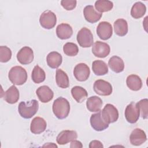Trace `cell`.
Returning <instances> with one entry per match:
<instances>
[{
  "mask_svg": "<svg viewBox=\"0 0 148 148\" xmlns=\"http://www.w3.org/2000/svg\"><path fill=\"white\" fill-rule=\"evenodd\" d=\"M71 94L74 99L78 103L83 102L88 96L87 91L81 86H75L71 89Z\"/></svg>",
  "mask_w": 148,
  "mask_h": 148,
  "instance_id": "83f0119b",
  "label": "cell"
},
{
  "mask_svg": "<svg viewBox=\"0 0 148 148\" xmlns=\"http://www.w3.org/2000/svg\"><path fill=\"white\" fill-rule=\"evenodd\" d=\"M110 51L109 45L101 41L95 42L92 47V54L99 58H105L107 57Z\"/></svg>",
  "mask_w": 148,
  "mask_h": 148,
  "instance_id": "7c38bea8",
  "label": "cell"
},
{
  "mask_svg": "<svg viewBox=\"0 0 148 148\" xmlns=\"http://www.w3.org/2000/svg\"><path fill=\"white\" fill-rule=\"evenodd\" d=\"M102 103V101L99 97L95 95L91 96L87 100V109L91 112H98L101 110Z\"/></svg>",
  "mask_w": 148,
  "mask_h": 148,
  "instance_id": "7402d4cb",
  "label": "cell"
},
{
  "mask_svg": "<svg viewBox=\"0 0 148 148\" xmlns=\"http://www.w3.org/2000/svg\"><path fill=\"white\" fill-rule=\"evenodd\" d=\"M19 96L18 90L14 85L10 86L3 94L5 101L10 104L16 103L19 99Z\"/></svg>",
  "mask_w": 148,
  "mask_h": 148,
  "instance_id": "ffe728a7",
  "label": "cell"
},
{
  "mask_svg": "<svg viewBox=\"0 0 148 148\" xmlns=\"http://www.w3.org/2000/svg\"><path fill=\"white\" fill-rule=\"evenodd\" d=\"M108 65L112 71L115 73H120L123 72L124 69L123 60L117 56H113L109 59Z\"/></svg>",
  "mask_w": 148,
  "mask_h": 148,
  "instance_id": "603a6c76",
  "label": "cell"
},
{
  "mask_svg": "<svg viewBox=\"0 0 148 148\" xmlns=\"http://www.w3.org/2000/svg\"><path fill=\"white\" fill-rule=\"evenodd\" d=\"M8 77L14 84L20 86L24 84L27 80V73L24 68L20 66L12 67L9 72Z\"/></svg>",
  "mask_w": 148,
  "mask_h": 148,
  "instance_id": "3957f363",
  "label": "cell"
},
{
  "mask_svg": "<svg viewBox=\"0 0 148 148\" xmlns=\"http://www.w3.org/2000/svg\"><path fill=\"white\" fill-rule=\"evenodd\" d=\"M79 45L84 48L90 47L93 44V35L87 28H82L77 33L76 36Z\"/></svg>",
  "mask_w": 148,
  "mask_h": 148,
  "instance_id": "277c9868",
  "label": "cell"
},
{
  "mask_svg": "<svg viewBox=\"0 0 148 148\" xmlns=\"http://www.w3.org/2000/svg\"><path fill=\"white\" fill-rule=\"evenodd\" d=\"M92 69L95 75L102 76L108 73V67L106 64L102 60H95L92 64Z\"/></svg>",
  "mask_w": 148,
  "mask_h": 148,
  "instance_id": "4316f807",
  "label": "cell"
},
{
  "mask_svg": "<svg viewBox=\"0 0 148 148\" xmlns=\"http://www.w3.org/2000/svg\"><path fill=\"white\" fill-rule=\"evenodd\" d=\"M46 61L50 68L56 69L58 68L62 64V57L59 53L57 51H51L47 56Z\"/></svg>",
  "mask_w": 148,
  "mask_h": 148,
  "instance_id": "44dd1931",
  "label": "cell"
},
{
  "mask_svg": "<svg viewBox=\"0 0 148 148\" xmlns=\"http://www.w3.org/2000/svg\"><path fill=\"white\" fill-rule=\"evenodd\" d=\"M56 80L57 86L61 88H66L69 86V80L67 74L61 69H58L56 71Z\"/></svg>",
  "mask_w": 148,
  "mask_h": 148,
  "instance_id": "484cf974",
  "label": "cell"
},
{
  "mask_svg": "<svg viewBox=\"0 0 148 148\" xmlns=\"http://www.w3.org/2000/svg\"><path fill=\"white\" fill-rule=\"evenodd\" d=\"M31 78L35 83H40L45 81L46 79V73L43 69H42L38 65L34 66Z\"/></svg>",
  "mask_w": 148,
  "mask_h": 148,
  "instance_id": "f546056e",
  "label": "cell"
},
{
  "mask_svg": "<svg viewBox=\"0 0 148 148\" xmlns=\"http://www.w3.org/2000/svg\"><path fill=\"white\" fill-rule=\"evenodd\" d=\"M136 105L139 110L141 117L143 119H146L148 117V100L147 98L141 99L136 103Z\"/></svg>",
  "mask_w": 148,
  "mask_h": 148,
  "instance_id": "d6a6232c",
  "label": "cell"
},
{
  "mask_svg": "<svg viewBox=\"0 0 148 148\" xmlns=\"http://www.w3.org/2000/svg\"><path fill=\"white\" fill-rule=\"evenodd\" d=\"M128 87L132 91H138L142 87V82L140 77L136 75L132 74L129 75L126 80Z\"/></svg>",
  "mask_w": 148,
  "mask_h": 148,
  "instance_id": "cb8c5ba5",
  "label": "cell"
},
{
  "mask_svg": "<svg viewBox=\"0 0 148 148\" xmlns=\"http://www.w3.org/2000/svg\"><path fill=\"white\" fill-rule=\"evenodd\" d=\"M39 23L43 28L50 29L54 28L57 23L56 14L49 10L44 11L40 16Z\"/></svg>",
  "mask_w": 148,
  "mask_h": 148,
  "instance_id": "5b68a950",
  "label": "cell"
},
{
  "mask_svg": "<svg viewBox=\"0 0 148 148\" xmlns=\"http://www.w3.org/2000/svg\"><path fill=\"white\" fill-rule=\"evenodd\" d=\"M39 103L38 101L32 99L29 101L21 102L18 106V111L22 117L29 119L37 113Z\"/></svg>",
  "mask_w": 148,
  "mask_h": 148,
  "instance_id": "7a4b0ae2",
  "label": "cell"
},
{
  "mask_svg": "<svg viewBox=\"0 0 148 148\" xmlns=\"http://www.w3.org/2000/svg\"><path fill=\"white\" fill-rule=\"evenodd\" d=\"M89 147L90 148H97V147H103V146L102 145V143L99 141V140H92L91 142H90V144H89Z\"/></svg>",
  "mask_w": 148,
  "mask_h": 148,
  "instance_id": "d590c367",
  "label": "cell"
},
{
  "mask_svg": "<svg viewBox=\"0 0 148 148\" xmlns=\"http://www.w3.org/2000/svg\"><path fill=\"white\" fill-rule=\"evenodd\" d=\"M52 109L57 119H64L68 117L70 112L69 102L66 99L60 97L54 100Z\"/></svg>",
  "mask_w": 148,
  "mask_h": 148,
  "instance_id": "6da1fadb",
  "label": "cell"
},
{
  "mask_svg": "<svg viewBox=\"0 0 148 148\" xmlns=\"http://www.w3.org/2000/svg\"><path fill=\"white\" fill-rule=\"evenodd\" d=\"M12 58V51L6 46H0V61L7 62Z\"/></svg>",
  "mask_w": 148,
  "mask_h": 148,
  "instance_id": "836d02e7",
  "label": "cell"
},
{
  "mask_svg": "<svg viewBox=\"0 0 148 148\" xmlns=\"http://www.w3.org/2000/svg\"><path fill=\"white\" fill-rule=\"evenodd\" d=\"M147 140V136L145 131L140 128H135L131 133L130 140L134 146H140Z\"/></svg>",
  "mask_w": 148,
  "mask_h": 148,
  "instance_id": "2e32d148",
  "label": "cell"
},
{
  "mask_svg": "<svg viewBox=\"0 0 148 148\" xmlns=\"http://www.w3.org/2000/svg\"><path fill=\"white\" fill-rule=\"evenodd\" d=\"M93 89L95 93L102 96L110 95L113 91L111 84L102 79H98L94 82Z\"/></svg>",
  "mask_w": 148,
  "mask_h": 148,
  "instance_id": "52a82bcc",
  "label": "cell"
},
{
  "mask_svg": "<svg viewBox=\"0 0 148 148\" xmlns=\"http://www.w3.org/2000/svg\"><path fill=\"white\" fill-rule=\"evenodd\" d=\"M114 29L115 34L119 36H125L128 30V23L123 18H119L114 23Z\"/></svg>",
  "mask_w": 148,
  "mask_h": 148,
  "instance_id": "d4e9b609",
  "label": "cell"
},
{
  "mask_svg": "<svg viewBox=\"0 0 148 148\" xmlns=\"http://www.w3.org/2000/svg\"><path fill=\"white\" fill-rule=\"evenodd\" d=\"M101 114L103 120L109 124L116 122L119 118L118 110L110 103H108L104 106L101 111Z\"/></svg>",
  "mask_w": 148,
  "mask_h": 148,
  "instance_id": "8992f818",
  "label": "cell"
},
{
  "mask_svg": "<svg viewBox=\"0 0 148 148\" xmlns=\"http://www.w3.org/2000/svg\"><path fill=\"white\" fill-rule=\"evenodd\" d=\"M146 12V7L145 5L141 2H137L132 6L131 10V15L133 18L138 19L143 17Z\"/></svg>",
  "mask_w": 148,
  "mask_h": 148,
  "instance_id": "f1b7e54d",
  "label": "cell"
},
{
  "mask_svg": "<svg viewBox=\"0 0 148 148\" xmlns=\"http://www.w3.org/2000/svg\"><path fill=\"white\" fill-rule=\"evenodd\" d=\"M49 145H43V147H45V146H47V147H57V146L56 145H54L53 143H49Z\"/></svg>",
  "mask_w": 148,
  "mask_h": 148,
  "instance_id": "74e56055",
  "label": "cell"
},
{
  "mask_svg": "<svg viewBox=\"0 0 148 148\" xmlns=\"http://www.w3.org/2000/svg\"><path fill=\"white\" fill-rule=\"evenodd\" d=\"M39 99L43 103H47L50 101L54 96V92L47 86H42L36 91Z\"/></svg>",
  "mask_w": 148,
  "mask_h": 148,
  "instance_id": "ac0fdd59",
  "label": "cell"
},
{
  "mask_svg": "<svg viewBox=\"0 0 148 148\" xmlns=\"http://www.w3.org/2000/svg\"><path fill=\"white\" fill-rule=\"evenodd\" d=\"M90 68L84 63H79L74 68L73 75L76 79L79 82L87 80L90 76Z\"/></svg>",
  "mask_w": 148,
  "mask_h": 148,
  "instance_id": "8fae6325",
  "label": "cell"
},
{
  "mask_svg": "<svg viewBox=\"0 0 148 148\" xmlns=\"http://www.w3.org/2000/svg\"><path fill=\"white\" fill-rule=\"evenodd\" d=\"M83 14L86 20L90 23L97 22L102 16V13L95 10L92 5L86 6L83 9Z\"/></svg>",
  "mask_w": 148,
  "mask_h": 148,
  "instance_id": "9a60e30c",
  "label": "cell"
},
{
  "mask_svg": "<svg viewBox=\"0 0 148 148\" xmlns=\"http://www.w3.org/2000/svg\"><path fill=\"white\" fill-rule=\"evenodd\" d=\"M90 122L91 127L97 131H103L109 127V124L103 120L101 110L91 116Z\"/></svg>",
  "mask_w": 148,
  "mask_h": 148,
  "instance_id": "9c48e42d",
  "label": "cell"
},
{
  "mask_svg": "<svg viewBox=\"0 0 148 148\" xmlns=\"http://www.w3.org/2000/svg\"><path fill=\"white\" fill-rule=\"evenodd\" d=\"M124 115L126 120L128 123L134 124L137 122L139 118L140 112L135 102H132L126 106Z\"/></svg>",
  "mask_w": 148,
  "mask_h": 148,
  "instance_id": "ba28073f",
  "label": "cell"
},
{
  "mask_svg": "<svg viewBox=\"0 0 148 148\" xmlns=\"http://www.w3.org/2000/svg\"><path fill=\"white\" fill-rule=\"evenodd\" d=\"M77 138V134L75 131L64 130L58 134L56 138V140L58 144L64 145L72 140H76Z\"/></svg>",
  "mask_w": 148,
  "mask_h": 148,
  "instance_id": "5bb4252c",
  "label": "cell"
},
{
  "mask_svg": "<svg viewBox=\"0 0 148 148\" xmlns=\"http://www.w3.org/2000/svg\"><path fill=\"white\" fill-rule=\"evenodd\" d=\"M70 147L72 148H73V147H79H79H83V145H82V143L81 142H80L79 140H74L71 142Z\"/></svg>",
  "mask_w": 148,
  "mask_h": 148,
  "instance_id": "8d00e7d4",
  "label": "cell"
},
{
  "mask_svg": "<svg viewBox=\"0 0 148 148\" xmlns=\"http://www.w3.org/2000/svg\"><path fill=\"white\" fill-rule=\"evenodd\" d=\"M63 51L66 56L73 57L77 54L79 52V48L75 43L67 42L63 46Z\"/></svg>",
  "mask_w": 148,
  "mask_h": 148,
  "instance_id": "1f68e13d",
  "label": "cell"
},
{
  "mask_svg": "<svg viewBox=\"0 0 148 148\" xmlns=\"http://www.w3.org/2000/svg\"><path fill=\"white\" fill-rule=\"evenodd\" d=\"M47 123L44 119L40 117H35L31 121L30 130L34 134H39L45 131Z\"/></svg>",
  "mask_w": 148,
  "mask_h": 148,
  "instance_id": "e0dca14e",
  "label": "cell"
},
{
  "mask_svg": "<svg viewBox=\"0 0 148 148\" xmlns=\"http://www.w3.org/2000/svg\"><path fill=\"white\" fill-rule=\"evenodd\" d=\"M76 1L74 0H62L61 1V6L66 10H72L76 6Z\"/></svg>",
  "mask_w": 148,
  "mask_h": 148,
  "instance_id": "e575fe53",
  "label": "cell"
},
{
  "mask_svg": "<svg viewBox=\"0 0 148 148\" xmlns=\"http://www.w3.org/2000/svg\"><path fill=\"white\" fill-rule=\"evenodd\" d=\"M56 34L57 37L60 39H68L72 36L73 34V29L69 24L61 23L57 27Z\"/></svg>",
  "mask_w": 148,
  "mask_h": 148,
  "instance_id": "d6986e66",
  "label": "cell"
},
{
  "mask_svg": "<svg viewBox=\"0 0 148 148\" xmlns=\"http://www.w3.org/2000/svg\"><path fill=\"white\" fill-rule=\"evenodd\" d=\"M34 56L32 49L28 46L22 47L17 54L18 61L23 65H28L34 60Z\"/></svg>",
  "mask_w": 148,
  "mask_h": 148,
  "instance_id": "30bf717a",
  "label": "cell"
},
{
  "mask_svg": "<svg viewBox=\"0 0 148 148\" xmlns=\"http://www.w3.org/2000/svg\"><path fill=\"white\" fill-rule=\"evenodd\" d=\"M95 7L97 11L102 13L111 10L113 7V3L108 0H99L95 2Z\"/></svg>",
  "mask_w": 148,
  "mask_h": 148,
  "instance_id": "4dcf8cb0",
  "label": "cell"
},
{
  "mask_svg": "<svg viewBox=\"0 0 148 148\" xmlns=\"http://www.w3.org/2000/svg\"><path fill=\"white\" fill-rule=\"evenodd\" d=\"M96 31L98 37L104 40L110 38L113 34L112 26L107 21L100 22L97 27Z\"/></svg>",
  "mask_w": 148,
  "mask_h": 148,
  "instance_id": "4fadbf2b",
  "label": "cell"
}]
</instances>
